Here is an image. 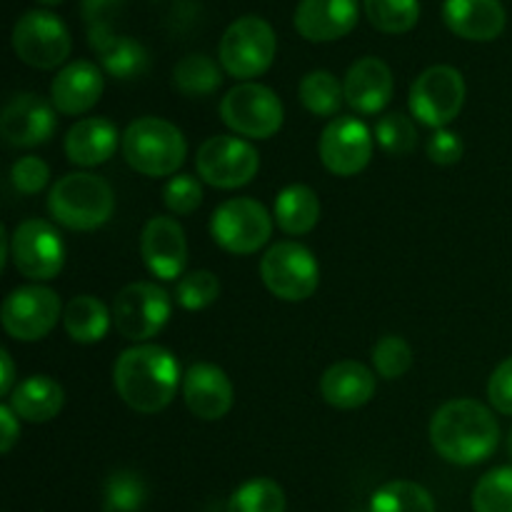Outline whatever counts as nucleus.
I'll return each instance as SVG.
<instances>
[{
	"label": "nucleus",
	"instance_id": "obj_16",
	"mask_svg": "<svg viewBox=\"0 0 512 512\" xmlns=\"http://www.w3.org/2000/svg\"><path fill=\"white\" fill-rule=\"evenodd\" d=\"M55 125V105L35 93L13 95L0 115V135L13 148H35L48 143Z\"/></svg>",
	"mask_w": 512,
	"mask_h": 512
},
{
	"label": "nucleus",
	"instance_id": "obj_45",
	"mask_svg": "<svg viewBox=\"0 0 512 512\" xmlns=\"http://www.w3.org/2000/svg\"><path fill=\"white\" fill-rule=\"evenodd\" d=\"M0 365H3V375H0V395L10 398V393L15 390V365L8 350H0Z\"/></svg>",
	"mask_w": 512,
	"mask_h": 512
},
{
	"label": "nucleus",
	"instance_id": "obj_24",
	"mask_svg": "<svg viewBox=\"0 0 512 512\" xmlns=\"http://www.w3.org/2000/svg\"><path fill=\"white\" fill-rule=\"evenodd\" d=\"M123 138L108 118H83L65 133V155L73 165L95 168L108 163Z\"/></svg>",
	"mask_w": 512,
	"mask_h": 512
},
{
	"label": "nucleus",
	"instance_id": "obj_20",
	"mask_svg": "<svg viewBox=\"0 0 512 512\" xmlns=\"http://www.w3.org/2000/svg\"><path fill=\"white\" fill-rule=\"evenodd\" d=\"M343 88L345 103L355 113L375 115L388 108L390 98H393V70L385 60L368 55V58H360L350 65V70L345 73Z\"/></svg>",
	"mask_w": 512,
	"mask_h": 512
},
{
	"label": "nucleus",
	"instance_id": "obj_25",
	"mask_svg": "<svg viewBox=\"0 0 512 512\" xmlns=\"http://www.w3.org/2000/svg\"><path fill=\"white\" fill-rule=\"evenodd\" d=\"M8 405L25 423H50L65 405V390L50 375H30L15 385Z\"/></svg>",
	"mask_w": 512,
	"mask_h": 512
},
{
	"label": "nucleus",
	"instance_id": "obj_15",
	"mask_svg": "<svg viewBox=\"0 0 512 512\" xmlns=\"http://www.w3.org/2000/svg\"><path fill=\"white\" fill-rule=\"evenodd\" d=\"M373 140L363 120L353 115H340L330 120L320 135V160L338 178H353L368 168L373 158Z\"/></svg>",
	"mask_w": 512,
	"mask_h": 512
},
{
	"label": "nucleus",
	"instance_id": "obj_19",
	"mask_svg": "<svg viewBox=\"0 0 512 512\" xmlns=\"http://www.w3.org/2000/svg\"><path fill=\"white\" fill-rule=\"evenodd\" d=\"M358 18V0H300L293 23L310 43H333L353 33Z\"/></svg>",
	"mask_w": 512,
	"mask_h": 512
},
{
	"label": "nucleus",
	"instance_id": "obj_5",
	"mask_svg": "<svg viewBox=\"0 0 512 512\" xmlns=\"http://www.w3.org/2000/svg\"><path fill=\"white\" fill-rule=\"evenodd\" d=\"M278 50L273 25L258 15H243L225 28L218 45V58L230 78L250 83L268 73Z\"/></svg>",
	"mask_w": 512,
	"mask_h": 512
},
{
	"label": "nucleus",
	"instance_id": "obj_1",
	"mask_svg": "<svg viewBox=\"0 0 512 512\" xmlns=\"http://www.w3.org/2000/svg\"><path fill=\"white\" fill-rule=\"evenodd\" d=\"M435 453L453 465H478L493 458L500 445V423L488 405L470 398L448 400L430 420Z\"/></svg>",
	"mask_w": 512,
	"mask_h": 512
},
{
	"label": "nucleus",
	"instance_id": "obj_22",
	"mask_svg": "<svg viewBox=\"0 0 512 512\" xmlns=\"http://www.w3.org/2000/svg\"><path fill=\"white\" fill-rule=\"evenodd\" d=\"M443 20L463 40L473 43H490L500 38L505 30L508 15L500 0H445Z\"/></svg>",
	"mask_w": 512,
	"mask_h": 512
},
{
	"label": "nucleus",
	"instance_id": "obj_38",
	"mask_svg": "<svg viewBox=\"0 0 512 512\" xmlns=\"http://www.w3.org/2000/svg\"><path fill=\"white\" fill-rule=\"evenodd\" d=\"M220 298V280L210 270H193L180 278L175 288V300L185 310H205Z\"/></svg>",
	"mask_w": 512,
	"mask_h": 512
},
{
	"label": "nucleus",
	"instance_id": "obj_8",
	"mask_svg": "<svg viewBox=\"0 0 512 512\" xmlns=\"http://www.w3.org/2000/svg\"><path fill=\"white\" fill-rule=\"evenodd\" d=\"M410 113L420 125L443 130L465 105V78L453 65H430L410 88Z\"/></svg>",
	"mask_w": 512,
	"mask_h": 512
},
{
	"label": "nucleus",
	"instance_id": "obj_27",
	"mask_svg": "<svg viewBox=\"0 0 512 512\" xmlns=\"http://www.w3.org/2000/svg\"><path fill=\"white\" fill-rule=\"evenodd\" d=\"M273 218L285 235H293V238L308 235L320 220L318 193L303 183L288 185L275 198Z\"/></svg>",
	"mask_w": 512,
	"mask_h": 512
},
{
	"label": "nucleus",
	"instance_id": "obj_14",
	"mask_svg": "<svg viewBox=\"0 0 512 512\" xmlns=\"http://www.w3.org/2000/svg\"><path fill=\"white\" fill-rule=\"evenodd\" d=\"M200 180L218 190H235L248 185L260 170V155L248 140L235 135H213L195 155Z\"/></svg>",
	"mask_w": 512,
	"mask_h": 512
},
{
	"label": "nucleus",
	"instance_id": "obj_13",
	"mask_svg": "<svg viewBox=\"0 0 512 512\" xmlns=\"http://www.w3.org/2000/svg\"><path fill=\"white\" fill-rule=\"evenodd\" d=\"M10 263L23 278L33 283L58 278L65 265L63 238L45 220H23L10 235Z\"/></svg>",
	"mask_w": 512,
	"mask_h": 512
},
{
	"label": "nucleus",
	"instance_id": "obj_36",
	"mask_svg": "<svg viewBox=\"0 0 512 512\" xmlns=\"http://www.w3.org/2000/svg\"><path fill=\"white\" fill-rule=\"evenodd\" d=\"M375 143L393 158L410 155L418 145V128L403 113H388L375 125Z\"/></svg>",
	"mask_w": 512,
	"mask_h": 512
},
{
	"label": "nucleus",
	"instance_id": "obj_10",
	"mask_svg": "<svg viewBox=\"0 0 512 512\" xmlns=\"http://www.w3.org/2000/svg\"><path fill=\"white\" fill-rule=\"evenodd\" d=\"M13 50L35 70H53L68 60L73 50L68 25L50 10H28L13 28Z\"/></svg>",
	"mask_w": 512,
	"mask_h": 512
},
{
	"label": "nucleus",
	"instance_id": "obj_32",
	"mask_svg": "<svg viewBox=\"0 0 512 512\" xmlns=\"http://www.w3.org/2000/svg\"><path fill=\"white\" fill-rule=\"evenodd\" d=\"M363 5L370 25L380 33H410L420 20V0H363Z\"/></svg>",
	"mask_w": 512,
	"mask_h": 512
},
{
	"label": "nucleus",
	"instance_id": "obj_2",
	"mask_svg": "<svg viewBox=\"0 0 512 512\" xmlns=\"http://www.w3.org/2000/svg\"><path fill=\"white\" fill-rule=\"evenodd\" d=\"M113 385L130 410L155 415L168 408L180 388L178 358L168 348L140 343L123 350L113 365Z\"/></svg>",
	"mask_w": 512,
	"mask_h": 512
},
{
	"label": "nucleus",
	"instance_id": "obj_47",
	"mask_svg": "<svg viewBox=\"0 0 512 512\" xmlns=\"http://www.w3.org/2000/svg\"><path fill=\"white\" fill-rule=\"evenodd\" d=\"M508 453H510V458H512V430H510V435H508Z\"/></svg>",
	"mask_w": 512,
	"mask_h": 512
},
{
	"label": "nucleus",
	"instance_id": "obj_7",
	"mask_svg": "<svg viewBox=\"0 0 512 512\" xmlns=\"http://www.w3.org/2000/svg\"><path fill=\"white\" fill-rule=\"evenodd\" d=\"M220 118L233 133L250 140H268L283 128L285 110L275 90L263 83H238L225 93Z\"/></svg>",
	"mask_w": 512,
	"mask_h": 512
},
{
	"label": "nucleus",
	"instance_id": "obj_46",
	"mask_svg": "<svg viewBox=\"0 0 512 512\" xmlns=\"http://www.w3.org/2000/svg\"><path fill=\"white\" fill-rule=\"evenodd\" d=\"M40 5H48V8H53V5H58V3H63V0H38Z\"/></svg>",
	"mask_w": 512,
	"mask_h": 512
},
{
	"label": "nucleus",
	"instance_id": "obj_12",
	"mask_svg": "<svg viewBox=\"0 0 512 512\" xmlns=\"http://www.w3.org/2000/svg\"><path fill=\"white\" fill-rule=\"evenodd\" d=\"M173 305L168 293L155 283H130L115 295L113 323L125 340L145 343L168 325Z\"/></svg>",
	"mask_w": 512,
	"mask_h": 512
},
{
	"label": "nucleus",
	"instance_id": "obj_18",
	"mask_svg": "<svg viewBox=\"0 0 512 512\" xmlns=\"http://www.w3.org/2000/svg\"><path fill=\"white\" fill-rule=\"evenodd\" d=\"M235 390L223 368L213 363H195L183 375V400L195 418L213 423L233 408Z\"/></svg>",
	"mask_w": 512,
	"mask_h": 512
},
{
	"label": "nucleus",
	"instance_id": "obj_11",
	"mask_svg": "<svg viewBox=\"0 0 512 512\" xmlns=\"http://www.w3.org/2000/svg\"><path fill=\"white\" fill-rule=\"evenodd\" d=\"M63 310L53 288H45L40 283L23 285L3 300L0 323L5 333L18 343H38L45 335L53 333Z\"/></svg>",
	"mask_w": 512,
	"mask_h": 512
},
{
	"label": "nucleus",
	"instance_id": "obj_33",
	"mask_svg": "<svg viewBox=\"0 0 512 512\" xmlns=\"http://www.w3.org/2000/svg\"><path fill=\"white\" fill-rule=\"evenodd\" d=\"M148 500V485L135 470H115L103 488V512H138Z\"/></svg>",
	"mask_w": 512,
	"mask_h": 512
},
{
	"label": "nucleus",
	"instance_id": "obj_42",
	"mask_svg": "<svg viewBox=\"0 0 512 512\" xmlns=\"http://www.w3.org/2000/svg\"><path fill=\"white\" fill-rule=\"evenodd\" d=\"M463 150V138H460L458 133H453V130L443 128L435 130V133L430 135L425 153H428V158L433 160L435 165H455L463 158Z\"/></svg>",
	"mask_w": 512,
	"mask_h": 512
},
{
	"label": "nucleus",
	"instance_id": "obj_17",
	"mask_svg": "<svg viewBox=\"0 0 512 512\" xmlns=\"http://www.w3.org/2000/svg\"><path fill=\"white\" fill-rule=\"evenodd\" d=\"M140 255L155 278L175 280L183 278L188 265V240L183 225L168 215H155L145 223L140 235Z\"/></svg>",
	"mask_w": 512,
	"mask_h": 512
},
{
	"label": "nucleus",
	"instance_id": "obj_9",
	"mask_svg": "<svg viewBox=\"0 0 512 512\" xmlns=\"http://www.w3.org/2000/svg\"><path fill=\"white\" fill-rule=\"evenodd\" d=\"M210 235L233 255H253L273 235V215L253 198H230L215 208Z\"/></svg>",
	"mask_w": 512,
	"mask_h": 512
},
{
	"label": "nucleus",
	"instance_id": "obj_4",
	"mask_svg": "<svg viewBox=\"0 0 512 512\" xmlns=\"http://www.w3.org/2000/svg\"><path fill=\"white\" fill-rule=\"evenodd\" d=\"M48 210L63 228L88 233L113 218L115 193L100 175L68 173L50 188Z\"/></svg>",
	"mask_w": 512,
	"mask_h": 512
},
{
	"label": "nucleus",
	"instance_id": "obj_41",
	"mask_svg": "<svg viewBox=\"0 0 512 512\" xmlns=\"http://www.w3.org/2000/svg\"><path fill=\"white\" fill-rule=\"evenodd\" d=\"M125 0H83V18L88 23V40L115 33L113 23L123 10Z\"/></svg>",
	"mask_w": 512,
	"mask_h": 512
},
{
	"label": "nucleus",
	"instance_id": "obj_6",
	"mask_svg": "<svg viewBox=\"0 0 512 512\" xmlns=\"http://www.w3.org/2000/svg\"><path fill=\"white\" fill-rule=\"evenodd\" d=\"M260 278L275 298L285 303H303L318 290L320 265L305 245L280 240L270 245L260 260Z\"/></svg>",
	"mask_w": 512,
	"mask_h": 512
},
{
	"label": "nucleus",
	"instance_id": "obj_34",
	"mask_svg": "<svg viewBox=\"0 0 512 512\" xmlns=\"http://www.w3.org/2000/svg\"><path fill=\"white\" fill-rule=\"evenodd\" d=\"M228 512H285V490L270 478H253L230 495Z\"/></svg>",
	"mask_w": 512,
	"mask_h": 512
},
{
	"label": "nucleus",
	"instance_id": "obj_37",
	"mask_svg": "<svg viewBox=\"0 0 512 512\" xmlns=\"http://www.w3.org/2000/svg\"><path fill=\"white\" fill-rule=\"evenodd\" d=\"M375 373L383 380H398L413 365V348L403 335H383L373 348Z\"/></svg>",
	"mask_w": 512,
	"mask_h": 512
},
{
	"label": "nucleus",
	"instance_id": "obj_35",
	"mask_svg": "<svg viewBox=\"0 0 512 512\" xmlns=\"http://www.w3.org/2000/svg\"><path fill=\"white\" fill-rule=\"evenodd\" d=\"M473 512H512V465H503L478 480Z\"/></svg>",
	"mask_w": 512,
	"mask_h": 512
},
{
	"label": "nucleus",
	"instance_id": "obj_28",
	"mask_svg": "<svg viewBox=\"0 0 512 512\" xmlns=\"http://www.w3.org/2000/svg\"><path fill=\"white\" fill-rule=\"evenodd\" d=\"M113 310L95 295H75L63 310V328L73 343L93 345L108 335Z\"/></svg>",
	"mask_w": 512,
	"mask_h": 512
},
{
	"label": "nucleus",
	"instance_id": "obj_44",
	"mask_svg": "<svg viewBox=\"0 0 512 512\" xmlns=\"http://www.w3.org/2000/svg\"><path fill=\"white\" fill-rule=\"evenodd\" d=\"M0 453L8 455L20 438V418L8 403L0 405Z\"/></svg>",
	"mask_w": 512,
	"mask_h": 512
},
{
	"label": "nucleus",
	"instance_id": "obj_26",
	"mask_svg": "<svg viewBox=\"0 0 512 512\" xmlns=\"http://www.w3.org/2000/svg\"><path fill=\"white\" fill-rule=\"evenodd\" d=\"M90 48L98 53L105 73L113 75L115 80H133L138 75H145V70L150 68V55L145 45L130 35H100V38L90 40Z\"/></svg>",
	"mask_w": 512,
	"mask_h": 512
},
{
	"label": "nucleus",
	"instance_id": "obj_40",
	"mask_svg": "<svg viewBox=\"0 0 512 512\" xmlns=\"http://www.w3.org/2000/svg\"><path fill=\"white\" fill-rule=\"evenodd\" d=\"M10 180H13V188L23 195H35L48 185L50 180V168L43 158H35V155H25L10 170Z\"/></svg>",
	"mask_w": 512,
	"mask_h": 512
},
{
	"label": "nucleus",
	"instance_id": "obj_21",
	"mask_svg": "<svg viewBox=\"0 0 512 512\" xmlns=\"http://www.w3.org/2000/svg\"><path fill=\"white\" fill-rule=\"evenodd\" d=\"M105 90L103 73L90 60H75L60 68L50 85V100L63 115H83L95 108Z\"/></svg>",
	"mask_w": 512,
	"mask_h": 512
},
{
	"label": "nucleus",
	"instance_id": "obj_3",
	"mask_svg": "<svg viewBox=\"0 0 512 512\" xmlns=\"http://www.w3.org/2000/svg\"><path fill=\"white\" fill-rule=\"evenodd\" d=\"M120 150H123L125 163L135 173L145 178H168V175L173 178L185 163L188 143L178 125L165 118L145 115L125 128Z\"/></svg>",
	"mask_w": 512,
	"mask_h": 512
},
{
	"label": "nucleus",
	"instance_id": "obj_23",
	"mask_svg": "<svg viewBox=\"0 0 512 512\" xmlns=\"http://www.w3.org/2000/svg\"><path fill=\"white\" fill-rule=\"evenodd\" d=\"M378 378L360 360H340L333 363L320 378V395L330 408L358 410L373 400Z\"/></svg>",
	"mask_w": 512,
	"mask_h": 512
},
{
	"label": "nucleus",
	"instance_id": "obj_31",
	"mask_svg": "<svg viewBox=\"0 0 512 512\" xmlns=\"http://www.w3.org/2000/svg\"><path fill=\"white\" fill-rule=\"evenodd\" d=\"M370 512H435V500L420 483L393 480L370 498Z\"/></svg>",
	"mask_w": 512,
	"mask_h": 512
},
{
	"label": "nucleus",
	"instance_id": "obj_29",
	"mask_svg": "<svg viewBox=\"0 0 512 512\" xmlns=\"http://www.w3.org/2000/svg\"><path fill=\"white\" fill-rule=\"evenodd\" d=\"M223 65L215 63L213 58L203 53H190L178 60L173 68V85L178 93L188 98H205L213 95L223 83Z\"/></svg>",
	"mask_w": 512,
	"mask_h": 512
},
{
	"label": "nucleus",
	"instance_id": "obj_39",
	"mask_svg": "<svg viewBox=\"0 0 512 512\" xmlns=\"http://www.w3.org/2000/svg\"><path fill=\"white\" fill-rule=\"evenodd\" d=\"M165 208L175 215H190L203 205V185L195 175H173L163 190Z\"/></svg>",
	"mask_w": 512,
	"mask_h": 512
},
{
	"label": "nucleus",
	"instance_id": "obj_43",
	"mask_svg": "<svg viewBox=\"0 0 512 512\" xmlns=\"http://www.w3.org/2000/svg\"><path fill=\"white\" fill-rule=\"evenodd\" d=\"M488 398L498 413L512 415V355L493 370L488 380Z\"/></svg>",
	"mask_w": 512,
	"mask_h": 512
},
{
	"label": "nucleus",
	"instance_id": "obj_30",
	"mask_svg": "<svg viewBox=\"0 0 512 512\" xmlns=\"http://www.w3.org/2000/svg\"><path fill=\"white\" fill-rule=\"evenodd\" d=\"M298 98L308 113L335 118L345 103V88L330 70H310L298 85Z\"/></svg>",
	"mask_w": 512,
	"mask_h": 512
}]
</instances>
